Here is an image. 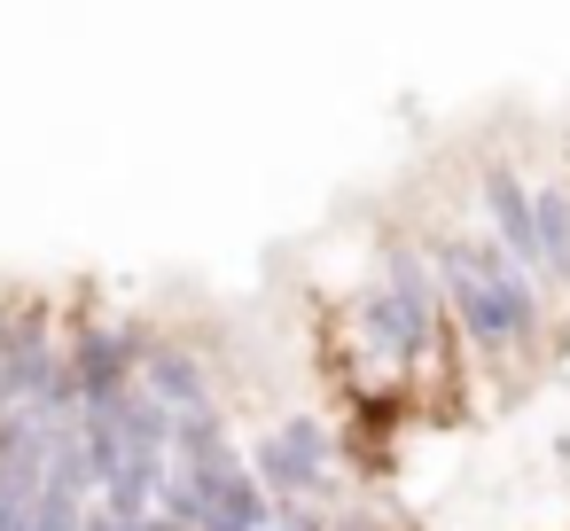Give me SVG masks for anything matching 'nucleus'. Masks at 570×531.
<instances>
[{
  "instance_id": "f257e3e1",
  "label": "nucleus",
  "mask_w": 570,
  "mask_h": 531,
  "mask_svg": "<svg viewBox=\"0 0 570 531\" xmlns=\"http://www.w3.org/2000/svg\"><path fill=\"white\" fill-rule=\"evenodd\" d=\"M438 266H445V297L461 313V328L484 344V352H508L539 328V297L531 282L492 250V243H469V235H445L438 243Z\"/></svg>"
},
{
  "instance_id": "f03ea898",
  "label": "nucleus",
  "mask_w": 570,
  "mask_h": 531,
  "mask_svg": "<svg viewBox=\"0 0 570 531\" xmlns=\"http://www.w3.org/2000/svg\"><path fill=\"white\" fill-rule=\"evenodd\" d=\"M360 328L383 360H422L430 352V328H438V297H430V274L414 266V250H383V289L360 297Z\"/></svg>"
},
{
  "instance_id": "7ed1b4c3",
  "label": "nucleus",
  "mask_w": 570,
  "mask_h": 531,
  "mask_svg": "<svg viewBox=\"0 0 570 531\" xmlns=\"http://www.w3.org/2000/svg\"><path fill=\"white\" fill-rule=\"evenodd\" d=\"M321 476H328V430H321V422H282V430L258 437L250 484H258L266 500H297V492H313Z\"/></svg>"
},
{
  "instance_id": "20e7f679",
  "label": "nucleus",
  "mask_w": 570,
  "mask_h": 531,
  "mask_svg": "<svg viewBox=\"0 0 570 531\" xmlns=\"http://www.w3.org/2000/svg\"><path fill=\"white\" fill-rule=\"evenodd\" d=\"M134 367H141V328H79V344L63 352V383L79 406L118 399L134 383Z\"/></svg>"
},
{
  "instance_id": "39448f33",
  "label": "nucleus",
  "mask_w": 570,
  "mask_h": 531,
  "mask_svg": "<svg viewBox=\"0 0 570 531\" xmlns=\"http://www.w3.org/2000/svg\"><path fill=\"white\" fill-rule=\"evenodd\" d=\"M134 391H141V399H157L173 422H180V414H212V375H204V360H196V352H180V344L141 352Z\"/></svg>"
},
{
  "instance_id": "423d86ee",
  "label": "nucleus",
  "mask_w": 570,
  "mask_h": 531,
  "mask_svg": "<svg viewBox=\"0 0 570 531\" xmlns=\"http://www.w3.org/2000/svg\"><path fill=\"white\" fill-rule=\"evenodd\" d=\"M484 204H492V227H500V243H492V250H500V258H508V266L531 282V274H539V227H531V196L515 188V173H500V165H492V173H484Z\"/></svg>"
},
{
  "instance_id": "0eeeda50",
  "label": "nucleus",
  "mask_w": 570,
  "mask_h": 531,
  "mask_svg": "<svg viewBox=\"0 0 570 531\" xmlns=\"http://www.w3.org/2000/svg\"><path fill=\"white\" fill-rule=\"evenodd\" d=\"M531 227H539V274L570 289V188H539Z\"/></svg>"
},
{
  "instance_id": "6e6552de",
  "label": "nucleus",
  "mask_w": 570,
  "mask_h": 531,
  "mask_svg": "<svg viewBox=\"0 0 570 531\" xmlns=\"http://www.w3.org/2000/svg\"><path fill=\"white\" fill-rule=\"evenodd\" d=\"M289 531H383V523H360V515H336V523H321V515H297V508H289Z\"/></svg>"
},
{
  "instance_id": "1a4fd4ad",
  "label": "nucleus",
  "mask_w": 570,
  "mask_h": 531,
  "mask_svg": "<svg viewBox=\"0 0 570 531\" xmlns=\"http://www.w3.org/2000/svg\"><path fill=\"white\" fill-rule=\"evenodd\" d=\"M266 531H289V523H266Z\"/></svg>"
}]
</instances>
